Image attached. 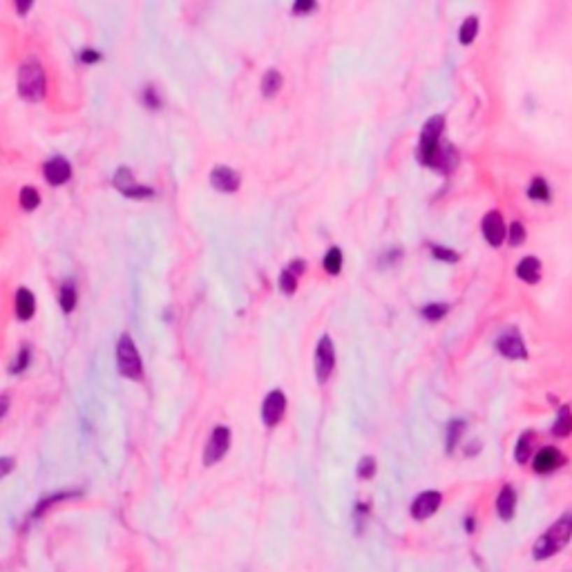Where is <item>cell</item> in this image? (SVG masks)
<instances>
[{
  "instance_id": "484cf974",
  "label": "cell",
  "mask_w": 572,
  "mask_h": 572,
  "mask_svg": "<svg viewBox=\"0 0 572 572\" xmlns=\"http://www.w3.org/2000/svg\"><path fill=\"white\" fill-rule=\"evenodd\" d=\"M72 496H78V492H65V494H54V496H48V499H43L38 506H36V510H34V514H31V519H38L41 514L48 510L52 503H56V501H61V499H72Z\"/></svg>"
},
{
  "instance_id": "ba28073f",
  "label": "cell",
  "mask_w": 572,
  "mask_h": 572,
  "mask_svg": "<svg viewBox=\"0 0 572 572\" xmlns=\"http://www.w3.org/2000/svg\"><path fill=\"white\" fill-rule=\"evenodd\" d=\"M566 463V456L559 452L552 445H548V448H541L539 452L534 454L532 459V470L536 474H552L557 472L559 467Z\"/></svg>"
},
{
  "instance_id": "8d00e7d4",
  "label": "cell",
  "mask_w": 572,
  "mask_h": 572,
  "mask_svg": "<svg viewBox=\"0 0 572 572\" xmlns=\"http://www.w3.org/2000/svg\"><path fill=\"white\" fill-rule=\"evenodd\" d=\"M81 59H83L85 63H92V61H99V59H101V54H99V52H94V50H85Z\"/></svg>"
},
{
  "instance_id": "5bb4252c",
  "label": "cell",
  "mask_w": 572,
  "mask_h": 572,
  "mask_svg": "<svg viewBox=\"0 0 572 572\" xmlns=\"http://www.w3.org/2000/svg\"><path fill=\"white\" fill-rule=\"evenodd\" d=\"M210 184L222 192H235L239 188V175L233 168L220 166L210 173Z\"/></svg>"
},
{
  "instance_id": "d4e9b609",
  "label": "cell",
  "mask_w": 572,
  "mask_h": 572,
  "mask_svg": "<svg viewBox=\"0 0 572 572\" xmlns=\"http://www.w3.org/2000/svg\"><path fill=\"white\" fill-rule=\"evenodd\" d=\"M324 269L331 273V276H336L342 269V250L340 248H329V253L324 257Z\"/></svg>"
},
{
  "instance_id": "7c38bea8",
  "label": "cell",
  "mask_w": 572,
  "mask_h": 572,
  "mask_svg": "<svg viewBox=\"0 0 572 572\" xmlns=\"http://www.w3.org/2000/svg\"><path fill=\"white\" fill-rule=\"evenodd\" d=\"M441 501H443L441 492H434V489L422 492V494L416 496L414 506H411V514H414V519L425 521V519H429L431 514L441 508Z\"/></svg>"
},
{
  "instance_id": "9c48e42d",
  "label": "cell",
  "mask_w": 572,
  "mask_h": 572,
  "mask_svg": "<svg viewBox=\"0 0 572 572\" xmlns=\"http://www.w3.org/2000/svg\"><path fill=\"white\" fill-rule=\"evenodd\" d=\"M114 186H117L125 197H132V199H143V197H150L155 192L150 186H141L136 184L134 177H132V170L130 168H119L117 175H114Z\"/></svg>"
},
{
  "instance_id": "603a6c76",
  "label": "cell",
  "mask_w": 572,
  "mask_h": 572,
  "mask_svg": "<svg viewBox=\"0 0 572 572\" xmlns=\"http://www.w3.org/2000/svg\"><path fill=\"white\" fill-rule=\"evenodd\" d=\"M478 34V18L476 16H467L461 25V31H459V38L463 45H470Z\"/></svg>"
},
{
  "instance_id": "44dd1931",
  "label": "cell",
  "mask_w": 572,
  "mask_h": 572,
  "mask_svg": "<svg viewBox=\"0 0 572 572\" xmlns=\"http://www.w3.org/2000/svg\"><path fill=\"white\" fill-rule=\"evenodd\" d=\"M528 194L534 201H550V186H548V181L543 177H534L528 188Z\"/></svg>"
},
{
  "instance_id": "d590c367",
  "label": "cell",
  "mask_w": 572,
  "mask_h": 572,
  "mask_svg": "<svg viewBox=\"0 0 572 572\" xmlns=\"http://www.w3.org/2000/svg\"><path fill=\"white\" fill-rule=\"evenodd\" d=\"M304 269H306V264H304L302 259H295L293 264L289 266V271L293 273V276H300V273H304Z\"/></svg>"
},
{
  "instance_id": "52a82bcc",
  "label": "cell",
  "mask_w": 572,
  "mask_h": 572,
  "mask_svg": "<svg viewBox=\"0 0 572 572\" xmlns=\"http://www.w3.org/2000/svg\"><path fill=\"white\" fill-rule=\"evenodd\" d=\"M496 349L501 356H506L508 360H528V349H525L523 338L517 329H510L506 334H501L496 338Z\"/></svg>"
},
{
  "instance_id": "9a60e30c",
  "label": "cell",
  "mask_w": 572,
  "mask_h": 572,
  "mask_svg": "<svg viewBox=\"0 0 572 572\" xmlns=\"http://www.w3.org/2000/svg\"><path fill=\"white\" fill-rule=\"evenodd\" d=\"M496 512L503 521H512L514 512H517V492L512 485H503L499 496H496Z\"/></svg>"
},
{
  "instance_id": "ab89813d",
  "label": "cell",
  "mask_w": 572,
  "mask_h": 572,
  "mask_svg": "<svg viewBox=\"0 0 572 572\" xmlns=\"http://www.w3.org/2000/svg\"><path fill=\"white\" fill-rule=\"evenodd\" d=\"M467 530H470V532L474 530V521L472 519H467Z\"/></svg>"
},
{
  "instance_id": "e575fe53",
  "label": "cell",
  "mask_w": 572,
  "mask_h": 572,
  "mask_svg": "<svg viewBox=\"0 0 572 572\" xmlns=\"http://www.w3.org/2000/svg\"><path fill=\"white\" fill-rule=\"evenodd\" d=\"M313 7H315L313 0H297V3L293 5V11H295V14H302V11L306 14V11H311Z\"/></svg>"
},
{
  "instance_id": "6da1fadb",
  "label": "cell",
  "mask_w": 572,
  "mask_h": 572,
  "mask_svg": "<svg viewBox=\"0 0 572 572\" xmlns=\"http://www.w3.org/2000/svg\"><path fill=\"white\" fill-rule=\"evenodd\" d=\"M443 125H445L443 114H436V117L425 121V128H422V134H420L418 157L425 166H431L436 170H443V173H448L456 162V155L452 150V145H448V148L441 145Z\"/></svg>"
},
{
  "instance_id": "4316f807",
  "label": "cell",
  "mask_w": 572,
  "mask_h": 572,
  "mask_svg": "<svg viewBox=\"0 0 572 572\" xmlns=\"http://www.w3.org/2000/svg\"><path fill=\"white\" fill-rule=\"evenodd\" d=\"M448 304H443V302H436V304H427V306H422V317H427L431 320V322H436V320H441L445 313H448Z\"/></svg>"
},
{
  "instance_id": "277c9868",
  "label": "cell",
  "mask_w": 572,
  "mask_h": 572,
  "mask_svg": "<svg viewBox=\"0 0 572 572\" xmlns=\"http://www.w3.org/2000/svg\"><path fill=\"white\" fill-rule=\"evenodd\" d=\"M117 364H119V371L130 380H139L143 376V364L139 358V351H136L130 336H121V340H119Z\"/></svg>"
},
{
  "instance_id": "8992f818",
  "label": "cell",
  "mask_w": 572,
  "mask_h": 572,
  "mask_svg": "<svg viewBox=\"0 0 572 572\" xmlns=\"http://www.w3.org/2000/svg\"><path fill=\"white\" fill-rule=\"evenodd\" d=\"M336 364V351H334V342H331L329 336H322L317 342L315 349V373L320 382H327L331 371H334Z\"/></svg>"
},
{
  "instance_id": "1f68e13d",
  "label": "cell",
  "mask_w": 572,
  "mask_h": 572,
  "mask_svg": "<svg viewBox=\"0 0 572 572\" xmlns=\"http://www.w3.org/2000/svg\"><path fill=\"white\" fill-rule=\"evenodd\" d=\"M373 472H376V461L371 459V456H364V459L360 461V465H358V476L371 478Z\"/></svg>"
},
{
  "instance_id": "3957f363",
  "label": "cell",
  "mask_w": 572,
  "mask_h": 572,
  "mask_svg": "<svg viewBox=\"0 0 572 572\" xmlns=\"http://www.w3.org/2000/svg\"><path fill=\"white\" fill-rule=\"evenodd\" d=\"M18 92L25 101H41L45 96V72L36 59H27L20 65Z\"/></svg>"
},
{
  "instance_id": "83f0119b",
  "label": "cell",
  "mask_w": 572,
  "mask_h": 572,
  "mask_svg": "<svg viewBox=\"0 0 572 572\" xmlns=\"http://www.w3.org/2000/svg\"><path fill=\"white\" fill-rule=\"evenodd\" d=\"M525 237H528V233H525V226L521 222H512L510 224V231H508L510 244L512 246H521L525 242Z\"/></svg>"
},
{
  "instance_id": "4fadbf2b",
  "label": "cell",
  "mask_w": 572,
  "mask_h": 572,
  "mask_svg": "<svg viewBox=\"0 0 572 572\" xmlns=\"http://www.w3.org/2000/svg\"><path fill=\"white\" fill-rule=\"evenodd\" d=\"M43 173H45V179H48L50 184L61 186V184H65L67 179H70V175H72V166L67 164V159H63V157H54V159H50V162L43 166Z\"/></svg>"
},
{
  "instance_id": "836d02e7",
  "label": "cell",
  "mask_w": 572,
  "mask_h": 572,
  "mask_svg": "<svg viewBox=\"0 0 572 572\" xmlns=\"http://www.w3.org/2000/svg\"><path fill=\"white\" fill-rule=\"evenodd\" d=\"M431 253H434V257L445 259V262H456V259H459V255H456L452 248H445V246H434Z\"/></svg>"
},
{
  "instance_id": "f1b7e54d",
  "label": "cell",
  "mask_w": 572,
  "mask_h": 572,
  "mask_svg": "<svg viewBox=\"0 0 572 572\" xmlns=\"http://www.w3.org/2000/svg\"><path fill=\"white\" fill-rule=\"evenodd\" d=\"M76 304V291H74V286L72 284H65L63 289H61V306H63V311L65 313H70L72 308Z\"/></svg>"
},
{
  "instance_id": "d6a6232c",
  "label": "cell",
  "mask_w": 572,
  "mask_h": 572,
  "mask_svg": "<svg viewBox=\"0 0 572 572\" xmlns=\"http://www.w3.org/2000/svg\"><path fill=\"white\" fill-rule=\"evenodd\" d=\"M143 101H145V106L152 108V110H157L159 106H162V99L157 96V90L152 85L143 90Z\"/></svg>"
},
{
  "instance_id": "f546056e",
  "label": "cell",
  "mask_w": 572,
  "mask_h": 572,
  "mask_svg": "<svg viewBox=\"0 0 572 572\" xmlns=\"http://www.w3.org/2000/svg\"><path fill=\"white\" fill-rule=\"evenodd\" d=\"M295 286H297V276H293V273L286 269L282 271V276H280V289L284 293H293L295 291Z\"/></svg>"
},
{
  "instance_id": "f35d334b",
  "label": "cell",
  "mask_w": 572,
  "mask_h": 572,
  "mask_svg": "<svg viewBox=\"0 0 572 572\" xmlns=\"http://www.w3.org/2000/svg\"><path fill=\"white\" fill-rule=\"evenodd\" d=\"M29 5H31V3H20V5H16V9L20 11V14H25V11L29 9Z\"/></svg>"
},
{
  "instance_id": "7a4b0ae2",
  "label": "cell",
  "mask_w": 572,
  "mask_h": 572,
  "mask_svg": "<svg viewBox=\"0 0 572 572\" xmlns=\"http://www.w3.org/2000/svg\"><path fill=\"white\" fill-rule=\"evenodd\" d=\"M570 539H572V512H566L536 539L532 548V557L536 562L552 559L570 543Z\"/></svg>"
},
{
  "instance_id": "74e56055",
  "label": "cell",
  "mask_w": 572,
  "mask_h": 572,
  "mask_svg": "<svg viewBox=\"0 0 572 572\" xmlns=\"http://www.w3.org/2000/svg\"><path fill=\"white\" fill-rule=\"evenodd\" d=\"M11 470V459H3V476Z\"/></svg>"
},
{
  "instance_id": "e0dca14e",
  "label": "cell",
  "mask_w": 572,
  "mask_h": 572,
  "mask_svg": "<svg viewBox=\"0 0 572 572\" xmlns=\"http://www.w3.org/2000/svg\"><path fill=\"white\" fill-rule=\"evenodd\" d=\"M532 448H534V431L528 429L521 434L517 441V448H514V459H517V463H521V465L528 463L532 456Z\"/></svg>"
},
{
  "instance_id": "8fae6325",
  "label": "cell",
  "mask_w": 572,
  "mask_h": 572,
  "mask_svg": "<svg viewBox=\"0 0 572 572\" xmlns=\"http://www.w3.org/2000/svg\"><path fill=\"white\" fill-rule=\"evenodd\" d=\"M286 409V398L280 389H273V392L264 398V405H262V420L269 427H276L284 416Z\"/></svg>"
},
{
  "instance_id": "d6986e66",
  "label": "cell",
  "mask_w": 572,
  "mask_h": 572,
  "mask_svg": "<svg viewBox=\"0 0 572 572\" xmlns=\"http://www.w3.org/2000/svg\"><path fill=\"white\" fill-rule=\"evenodd\" d=\"M34 308H36V302H34V295L27 289H20L16 293V315L20 320H29L34 315Z\"/></svg>"
},
{
  "instance_id": "7402d4cb",
  "label": "cell",
  "mask_w": 572,
  "mask_h": 572,
  "mask_svg": "<svg viewBox=\"0 0 572 572\" xmlns=\"http://www.w3.org/2000/svg\"><path fill=\"white\" fill-rule=\"evenodd\" d=\"M463 434H465V420H452L448 425V441H445L448 452H454V448L459 445Z\"/></svg>"
},
{
  "instance_id": "2e32d148",
  "label": "cell",
  "mask_w": 572,
  "mask_h": 572,
  "mask_svg": "<svg viewBox=\"0 0 572 572\" xmlns=\"http://www.w3.org/2000/svg\"><path fill=\"white\" fill-rule=\"evenodd\" d=\"M517 278L528 282V284H539L541 282V262L532 255L523 257L517 264Z\"/></svg>"
},
{
  "instance_id": "5b68a950",
  "label": "cell",
  "mask_w": 572,
  "mask_h": 572,
  "mask_svg": "<svg viewBox=\"0 0 572 572\" xmlns=\"http://www.w3.org/2000/svg\"><path fill=\"white\" fill-rule=\"evenodd\" d=\"M228 445H231V431L228 427L220 425L215 427L208 443H206V450H203V463L206 465H215L220 459H224V454L228 452Z\"/></svg>"
},
{
  "instance_id": "30bf717a",
  "label": "cell",
  "mask_w": 572,
  "mask_h": 572,
  "mask_svg": "<svg viewBox=\"0 0 572 572\" xmlns=\"http://www.w3.org/2000/svg\"><path fill=\"white\" fill-rule=\"evenodd\" d=\"M483 237L487 239L489 246H501L508 237V228L503 222V215L499 210H489L483 217Z\"/></svg>"
},
{
  "instance_id": "cb8c5ba5",
  "label": "cell",
  "mask_w": 572,
  "mask_h": 572,
  "mask_svg": "<svg viewBox=\"0 0 572 572\" xmlns=\"http://www.w3.org/2000/svg\"><path fill=\"white\" fill-rule=\"evenodd\" d=\"M38 203H41V197H38V190L36 188L25 186V188L20 190V206L25 210H34Z\"/></svg>"
},
{
  "instance_id": "4dcf8cb0",
  "label": "cell",
  "mask_w": 572,
  "mask_h": 572,
  "mask_svg": "<svg viewBox=\"0 0 572 572\" xmlns=\"http://www.w3.org/2000/svg\"><path fill=\"white\" fill-rule=\"evenodd\" d=\"M27 362H29V349H27V347H22V349L18 351V356H16V360H14V364L9 367V371H11V373H20L22 369L27 367Z\"/></svg>"
},
{
  "instance_id": "ac0fdd59",
  "label": "cell",
  "mask_w": 572,
  "mask_h": 572,
  "mask_svg": "<svg viewBox=\"0 0 572 572\" xmlns=\"http://www.w3.org/2000/svg\"><path fill=\"white\" fill-rule=\"evenodd\" d=\"M570 434H572V411H570V407H562L557 411V420L552 425V436L568 438Z\"/></svg>"
},
{
  "instance_id": "ffe728a7",
  "label": "cell",
  "mask_w": 572,
  "mask_h": 572,
  "mask_svg": "<svg viewBox=\"0 0 572 572\" xmlns=\"http://www.w3.org/2000/svg\"><path fill=\"white\" fill-rule=\"evenodd\" d=\"M280 87H282V74L278 70H266V74L262 76V94L271 99L278 94Z\"/></svg>"
}]
</instances>
